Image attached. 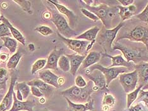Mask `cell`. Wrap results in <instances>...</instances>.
Returning a JSON list of instances; mask_svg holds the SVG:
<instances>
[{
	"label": "cell",
	"instance_id": "cell-52",
	"mask_svg": "<svg viewBox=\"0 0 148 111\" xmlns=\"http://www.w3.org/2000/svg\"><path fill=\"white\" fill-rule=\"evenodd\" d=\"M0 17H1V15H0ZM1 21H0V23H1Z\"/></svg>",
	"mask_w": 148,
	"mask_h": 111
},
{
	"label": "cell",
	"instance_id": "cell-30",
	"mask_svg": "<svg viewBox=\"0 0 148 111\" xmlns=\"http://www.w3.org/2000/svg\"><path fill=\"white\" fill-rule=\"evenodd\" d=\"M58 67L63 72L70 71V63L68 57L64 55L60 57L58 62Z\"/></svg>",
	"mask_w": 148,
	"mask_h": 111
},
{
	"label": "cell",
	"instance_id": "cell-17",
	"mask_svg": "<svg viewBox=\"0 0 148 111\" xmlns=\"http://www.w3.org/2000/svg\"><path fill=\"white\" fill-rule=\"evenodd\" d=\"M102 56L105 57H109L112 59V65L108 67H126L129 70H132L134 69V64L132 62H128L125 59L123 58L121 55L116 56H112L109 55L108 53H102Z\"/></svg>",
	"mask_w": 148,
	"mask_h": 111
},
{
	"label": "cell",
	"instance_id": "cell-13",
	"mask_svg": "<svg viewBox=\"0 0 148 111\" xmlns=\"http://www.w3.org/2000/svg\"><path fill=\"white\" fill-rule=\"evenodd\" d=\"M64 49L63 48H55L49 53L47 59V63L44 69L53 70L58 71V62L60 57L63 55Z\"/></svg>",
	"mask_w": 148,
	"mask_h": 111
},
{
	"label": "cell",
	"instance_id": "cell-34",
	"mask_svg": "<svg viewBox=\"0 0 148 111\" xmlns=\"http://www.w3.org/2000/svg\"><path fill=\"white\" fill-rule=\"evenodd\" d=\"M36 31L38 32L39 33L41 34L42 36H48L52 34L53 33V31L51 28H50L49 27L46 26H38L34 29Z\"/></svg>",
	"mask_w": 148,
	"mask_h": 111
},
{
	"label": "cell",
	"instance_id": "cell-48",
	"mask_svg": "<svg viewBox=\"0 0 148 111\" xmlns=\"http://www.w3.org/2000/svg\"><path fill=\"white\" fill-rule=\"evenodd\" d=\"M5 94L4 93H0V104H1L2 100L3 99V98H4L5 97Z\"/></svg>",
	"mask_w": 148,
	"mask_h": 111
},
{
	"label": "cell",
	"instance_id": "cell-38",
	"mask_svg": "<svg viewBox=\"0 0 148 111\" xmlns=\"http://www.w3.org/2000/svg\"><path fill=\"white\" fill-rule=\"evenodd\" d=\"M80 11H81L82 14L84 15L85 17H87L88 19H90L91 21H94V22H97L99 21V18L97 17L94 14V13L91 12L89 11L88 10H87L84 8H81V10H80Z\"/></svg>",
	"mask_w": 148,
	"mask_h": 111
},
{
	"label": "cell",
	"instance_id": "cell-15",
	"mask_svg": "<svg viewBox=\"0 0 148 111\" xmlns=\"http://www.w3.org/2000/svg\"><path fill=\"white\" fill-rule=\"evenodd\" d=\"M138 75V86L143 88L148 82V62H141L134 65Z\"/></svg>",
	"mask_w": 148,
	"mask_h": 111
},
{
	"label": "cell",
	"instance_id": "cell-10",
	"mask_svg": "<svg viewBox=\"0 0 148 111\" xmlns=\"http://www.w3.org/2000/svg\"><path fill=\"white\" fill-rule=\"evenodd\" d=\"M119 81L126 93H129L137 88L138 75L136 70L129 73H123L119 75Z\"/></svg>",
	"mask_w": 148,
	"mask_h": 111
},
{
	"label": "cell",
	"instance_id": "cell-37",
	"mask_svg": "<svg viewBox=\"0 0 148 111\" xmlns=\"http://www.w3.org/2000/svg\"><path fill=\"white\" fill-rule=\"evenodd\" d=\"M12 35L8 27L5 23H0V39L4 37H10Z\"/></svg>",
	"mask_w": 148,
	"mask_h": 111
},
{
	"label": "cell",
	"instance_id": "cell-18",
	"mask_svg": "<svg viewBox=\"0 0 148 111\" xmlns=\"http://www.w3.org/2000/svg\"><path fill=\"white\" fill-rule=\"evenodd\" d=\"M27 84L29 86H36L39 88L43 93L44 97H46V98H49L51 97L53 93V87L45 83L41 79H33L27 82Z\"/></svg>",
	"mask_w": 148,
	"mask_h": 111
},
{
	"label": "cell",
	"instance_id": "cell-24",
	"mask_svg": "<svg viewBox=\"0 0 148 111\" xmlns=\"http://www.w3.org/2000/svg\"><path fill=\"white\" fill-rule=\"evenodd\" d=\"M100 28L97 26L93 27V28L87 30L84 32L80 34L75 37V39L80 40L85 39V41L90 42L93 41V40H96V37L100 31Z\"/></svg>",
	"mask_w": 148,
	"mask_h": 111
},
{
	"label": "cell",
	"instance_id": "cell-6",
	"mask_svg": "<svg viewBox=\"0 0 148 111\" xmlns=\"http://www.w3.org/2000/svg\"><path fill=\"white\" fill-rule=\"evenodd\" d=\"M123 25L124 23L122 22L113 29H107L103 27L100 30L96 37V41H97V43L102 47L105 53L113 52L112 45L116 38L118 33Z\"/></svg>",
	"mask_w": 148,
	"mask_h": 111
},
{
	"label": "cell",
	"instance_id": "cell-4",
	"mask_svg": "<svg viewBox=\"0 0 148 111\" xmlns=\"http://www.w3.org/2000/svg\"><path fill=\"white\" fill-rule=\"evenodd\" d=\"M82 5L84 8L92 12L101 21L104 28L107 29H113L112 21L116 17L117 15H119V10L117 6L111 7L103 3H101L97 6H89L85 5L83 3Z\"/></svg>",
	"mask_w": 148,
	"mask_h": 111
},
{
	"label": "cell",
	"instance_id": "cell-41",
	"mask_svg": "<svg viewBox=\"0 0 148 111\" xmlns=\"http://www.w3.org/2000/svg\"><path fill=\"white\" fill-rule=\"evenodd\" d=\"M30 88H31V92L34 96L38 97V98H42V97H44L43 93L40 91L39 88H37V87L30 86Z\"/></svg>",
	"mask_w": 148,
	"mask_h": 111
},
{
	"label": "cell",
	"instance_id": "cell-20",
	"mask_svg": "<svg viewBox=\"0 0 148 111\" xmlns=\"http://www.w3.org/2000/svg\"><path fill=\"white\" fill-rule=\"evenodd\" d=\"M68 103V111H88L94 109V100L92 99L86 103H75L65 98Z\"/></svg>",
	"mask_w": 148,
	"mask_h": 111
},
{
	"label": "cell",
	"instance_id": "cell-23",
	"mask_svg": "<svg viewBox=\"0 0 148 111\" xmlns=\"http://www.w3.org/2000/svg\"><path fill=\"white\" fill-rule=\"evenodd\" d=\"M119 8V15L122 21L129 20L135 14L137 11V7L135 5H131L128 6H117Z\"/></svg>",
	"mask_w": 148,
	"mask_h": 111
},
{
	"label": "cell",
	"instance_id": "cell-32",
	"mask_svg": "<svg viewBox=\"0 0 148 111\" xmlns=\"http://www.w3.org/2000/svg\"><path fill=\"white\" fill-rule=\"evenodd\" d=\"M47 63V59H41L37 60L36 61L33 63L31 68V74H35L40 70H42L45 68Z\"/></svg>",
	"mask_w": 148,
	"mask_h": 111
},
{
	"label": "cell",
	"instance_id": "cell-19",
	"mask_svg": "<svg viewBox=\"0 0 148 111\" xmlns=\"http://www.w3.org/2000/svg\"><path fill=\"white\" fill-rule=\"evenodd\" d=\"M70 60V72L72 76H75L77 70L81 66L82 63L86 56L80 55L79 54H66L65 55Z\"/></svg>",
	"mask_w": 148,
	"mask_h": 111
},
{
	"label": "cell",
	"instance_id": "cell-5",
	"mask_svg": "<svg viewBox=\"0 0 148 111\" xmlns=\"http://www.w3.org/2000/svg\"><path fill=\"white\" fill-rule=\"evenodd\" d=\"M46 2L48 3V9L51 13V18L50 21L55 25L58 30L57 32L65 38L70 39L74 36L77 37L78 36V32L70 28L65 17L58 12L55 6L49 3V1H47Z\"/></svg>",
	"mask_w": 148,
	"mask_h": 111
},
{
	"label": "cell",
	"instance_id": "cell-44",
	"mask_svg": "<svg viewBox=\"0 0 148 111\" xmlns=\"http://www.w3.org/2000/svg\"><path fill=\"white\" fill-rule=\"evenodd\" d=\"M43 17V19H45V20H50L51 18V13L49 11L48 12H46L44 14L42 15Z\"/></svg>",
	"mask_w": 148,
	"mask_h": 111
},
{
	"label": "cell",
	"instance_id": "cell-27",
	"mask_svg": "<svg viewBox=\"0 0 148 111\" xmlns=\"http://www.w3.org/2000/svg\"><path fill=\"white\" fill-rule=\"evenodd\" d=\"M0 40L3 42V46L7 48L11 53H14L16 51L18 43L15 39L12 38L11 37H4L0 39Z\"/></svg>",
	"mask_w": 148,
	"mask_h": 111
},
{
	"label": "cell",
	"instance_id": "cell-43",
	"mask_svg": "<svg viewBox=\"0 0 148 111\" xmlns=\"http://www.w3.org/2000/svg\"><path fill=\"white\" fill-rule=\"evenodd\" d=\"M118 2L120 3L122 6H128L133 5L134 0H119Z\"/></svg>",
	"mask_w": 148,
	"mask_h": 111
},
{
	"label": "cell",
	"instance_id": "cell-25",
	"mask_svg": "<svg viewBox=\"0 0 148 111\" xmlns=\"http://www.w3.org/2000/svg\"><path fill=\"white\" fill-rule=\"evenodd\" d=\"M5 63H0V92H6L7 88V81L10 79V72L4 65Z\"/></svg>",
	"mask_w": 148,
	"mask_h": 111
},
{
	"label": "cell",
	"instance_id": "cell-45",
	"mask_svg": "<svg viewBox=\"0 0 148 111\" xmlns=\"http://www.w3.org/2000/svg\"><path fill=\"white\" fill-rule=\"evenodd\" d=\"M96 40H93V41L89 42V45H87V52H88L89 51V50L92 48V46H93L94 44H95V43H96Z\"/></svg>",
	"mask_w": 148,
	"mask_h": 111
},
{
	"label": "cell",
	"instance_id": "cell-11",
	"mask_svg": "<svg viewBox=\"0 0 148 111\" xmlns=\"http://www.w3.org/2000/svg\"><path fill=\"white\" fill-rule=\"evenodd\" d=\"M86 76L90 81L94 83V85L97 87L98 90H105L106 92H109L106 85V81L105 76L99 70H94L92 72L86 74Z\"/></svg>",
	"mask_w": 148,
	"mask_h": 111
},
{
	"label": "cell",
	"instance_id": "cell-36",
	"mask_svg": "<svg viewBox=\"0 0 148 111\" xmlns=\"http://www.w3.org/2000/svg\"><path fill=\"white\" fill-rule=\"evenodd\" d=\"M136 100L137 101V103H140L142 102H144L147 108H148V90L144 91L141 89Z\"/></svg>",
	"mask_w": 148,
	"mask_h": 111
},
{
	"label": "cell",
	"instance_id": "cell-40",
	"mask_svg": "<svg viewBox=\"0 0 148 111\" xmlns=\"http://www.w3.org/2000/svg\"><path fill=\"white\" fill-rule=\"evenodd\" d=\"M129 111H147L146 107L143 105L141 103H137L136 105L131 106L129 108Z\"/></svg>",
	"mask_w": 148,
	"mask_h": 111
},
{
	"label": "cell",
	"instance_id": "cell-8",
	"mask_svg": "<svg viewBox=\"0 0 148 111\" xmlns=\"http://www.w3.org/2000/svg\"><path fill=\"white\" fill-rule=\"evenodd\" d=\"M57 34H58L59 38L68 46L69 49L75 52L77 54L82 56H87V47L89 45V41H85V40L66 38L62 36L58 32H57Z\"/></svg>",
	"mask_w": 148,
	"mask_h": 111
},
{
	"label": "cell",
	"instance_id": "cell-51",
	"mask_svg": "<svg viewBox=\"0 0 148 111\" xmlns=\"http://www.w3.org/2000/svg\"><path fill=\"white\" fill-rule=\"evenodd\" d=\"M147 50H148V45L147 46Z\"/></svg>",
	"mask_w": 148,
	"mask_h": 111
},
{
	"label": "cell",
	"instance_id": "cell-9",
	"mask_svg": "<svg viewBox=\"0 0 148 111\" xmlns=\"http://www.w3.org/2000/svg\"><path fill=\"white\" fill-rule=\"evenodd\" d=\"M10 85L7 92L0 104V111H8L12 108L13 102V93L16 82L18 78V72L16 70H12L10 72Z\"/></svg>",
	"mask_w": 148,
	"mask_h": 111
},
{
	"label": "cell",
	"instance_id": "cell-50",
	"mask_svg": "<svg viewBox=\"0 0 148 111\" xmlns=\"http://www.w3.org/2000/svg\"><path fill=\"white\" fill-rule=\"evenodd\" d=\"M2 47H3V45L0 46V52H1V48H2Z\"/></svg>",
	"mask_w": 148,
	"mask_h": 111
},
{
	"label": "cell",
	"instance_id": "cell-28",
	"mask_svg": "<svg viewBox=\"0 0 148 111\" xmlns=\"http://www.w3.org/2000/svg\"><path fill=\"white\" fill-rule=\"evenodd\" d=\"M115 103V99L112 95L105 93L103 99V111H109Z\"/></svg>",
	"mask_w": 148,
	"mask_h": 111
},
{
	"label": "cell",
	"instance_id": "cell-16",
	"mask_svg": "<svg viewBox=\"0 0 148 111\" xmlns=\"http://www.w3.org/2000/svg\"><path fill=\"white\" fill-rule=\"evenodd\" d=\"M39 77L40 79L48 85L56 88H60L58 83L59 76L55 74L50 70L42 69L41 72H39Z\"/></svg>",
	"mask_w": 148,
	"mask_h": 111
},
{
	"label": "cell",
	"instance_id": "cell-42",
	"mask_svg": "<svg viewBox=\"0 0 148 111\" xmlns=\"http://www.w3.org/2000/svg\"><path fill=\"white\" fill-rule=\"evenodd\" d=\"M9 54L6 53H2L0 54V63H5L9 60Z\"/></svg>",
	"mask_w": 148,
	"mask_h": 111
},
{
	"label": "cell",
	"instance_id": "cell-35",
	"mask_svg": "<svg viewBox=\"0 0 148 111\" xmlns=\"http://www.w3.org/2000/svg\"><path fill=\"white\" fill-rule=\"evenodd\" d=\"M135 17L137 18L141 22H144L148 25V2L146 6L143 10L142 12L135 15Z\"/></svg>",
	"mask_w": 148,
	"mask_h": 111
},
{
	"label": "cell",
	"instance_id": "cell-2",
	"mask_svg": "<svg viewBox=\"0 0 148 111\" xmlns=\"http://www.w3.org/2000/svg\"><path fill=\"white\" fill-rule=\"evenodd\" d=\"M122 39H128L131 41L142 43L146 46L148 45V28L145 26L139 24L129 28L124 27L118 33L115 41Z\"/></svg>",
	"mask_w": 148,
	"mask_h": 111
},
{
	"label": "cell",
	"instance_id": "cell-39",
	"mask_svg": "<svg viewBox=\"0 0 148 111\" xmlns=\"http://www.w3.org/2000/svg\"><path fill=\"white\" fill-rule=\"evenodd\" d=\"M75 85L79 88H84L87 85L86 80L84 79L83 77L80 75H78L75 79Z\"/></svg>",
	"mask_w": 148,
	"mask_h": 111
},
{
	"label": "cell",
	"instance_id": "cell-22",
	"mask_svg": "<svg viewBox=\"0 0 148 111\" xmlns=\"http://www.w3.org/2000/svg\"><path fill=\"white\" fill-rule=\"evenodd\" d=\"M102 57V53L99 52L92 51L86 57L85 59L82 63V69H87L93 65L96 64L101 60Z\"/></svg>",
	"mask_w": 148,
	"mask_h": 111
},
{
	"label": "cell",
	"instance_id": "cell-3",
	"mask_svg": "<svg viewBox=\"0 0 148 111\" xmlns=\"http://www.w3.org/2000/svg\"><path fill=\"white\" fill-rule=\"evenodd\" d=\"M94 86V83L91 81H89L84 88H79L77 86H72L63 91L61 95L75 103H86L92 99L90 95L95 92Z\"/></svg>",
	"mask_w": 148,
	"mask_h": 111
},
{
	"label": "cell",
	"instance_id": "cell-21",
	"mask_svg": "<svg viewBox=\"0 0 148 111\" xmlns=\"http://www.w3.org/2000/svg\"><path fill=\"white\" fill-rule=\"evenodd\" d=\"M0 21H1V23H5V25H6L8 27L10 31L11 32L12 35L13 36V38H14L16 41L21 43V44L23 46L25 45V39L22 35V34L17 29L14 28V27L12 25V23L9 22V21L7 19L5 18L3 15H1V17H0Z\"/></svg>",
	"mask_w": 148,
	"mask_h": 111
},
{
	"label": "cell",
	"instance_id": "cell-12",
	"mask_svg": "<svg viewBox=\"0 0 148 111\" xmlns=\"http://www.w3.org/2000/svg\"><path fill=\"white\" fill-rule=\"evenodd\" d=\"M13 102L12 108L8 111H34L33 108L36 105L34 100H27L19 101L16 97L15 93H13Z\"/></svg>",
	"mask_w": 148,
	"mask_h": 111
},
{
	"label": "cell",
	"instance_id": "cell-7",
	"mask_svg": "<svg viewBox=\"0 0 148 111\" xmlns=\"http://www.w3.org/2000/svg\"><path fill=\"white\" fill-rule=\"evenodd\" d=\"M94 70H99L101 72L104 76H105L106 81V85L108 86L110 83L113 80L116 79L120 74L123 73H125L127 70H129L126 67H105L103 65L99 64V63H96L89 67V69L86 71V74L90 73Z\"/></svg>",
	"mask_w": 148,
	"mask_h": 111
},
{
	"label": "cell",
	"instance_id": "cell-1",
	"mask_svg": "<svg viewBox=\"0 0 148 111\" xmlns=\"http://www.w3.org/2000/svg\"><path fill=\"white\" fill-rule=\"evenodd\" d=\"M112 49L113 50H120L128 62H132L135 65L141 62H148L147 46L142 43L122 39L114 41Z\"/></svg>",
	"mask_w": 148,
	"mask_h": 111
},
{
	"label": "cell",
	"instance_id": "cell-47",
	"mask_svg": "<svg viewBox=\"0 0 148 111\" xmlns=\"http://www.w3.org/2000/svg\"><path fill=\"white\" fill-rule=\"evenodd\" d=\"M28 48L31 52H34L35 50V45L33 43H31L28 45Z\"/></svg>",
	"mask_w": 148,
	"mask_h": 111
},
{
	"label": "cell",
	"instance_id": "cell-26",
	"mask_svg": "<svg viewBox=\"0 0 148 111\" xmlns=\"http://www.w3.org/2000/svg\"><path fill=\"white\" fill-rule=\"evenodd\" d=\"M23 52L22 50H18L17 52L15 53L14 54L12 55L10 58L9 59L8 61L6 63V67L9 70H16L18 63L23 56Z\"/></svg>",
	"mask_w": 148,
	"mask_h": 111
},
{
	"label": "cell",
	"instance_id": "cell-49",
	"mask_svg": "<svg viewBox=\"0 0 148 111\" xmlns=\"http://www.w3.org/2000/svg\"><path fill=\"white\" fill-rule=\"evenodd\" d=\"M142 90H144V91L148 90V82L147 83V84H146V85L145 86L143 87V88H142Z\"/></svg>",
	"mask_w": 148,
	"mask_h": 111
},
{
	"label": "cell",
	"instance_id": "cell-29",
	"mask_svg": "<svg viewBox=\"0 0 148 111\" xmlns=\"http://www.w3.org/2000/svg\"><path fill=\"white\" fill-rule=\"evenodd\" d=\"M15 88L16 90H18L21 92L23 100L28 98L29 94L31 93V88L26 82L16 83Z\"/></svg>",
	"mask_w": 148,
	"mask_h": 111
},
{
	"label": "cell",
	"instance_id": "cell-31",
	"mask_svg": "<svg viewBox=\"0 0 148 111\" xmlns=\"http://www.w3.org/2000/svg\"><path fill=\"white\" fill-rule=\"evenodd\" d=\"M141 89H142V87L137 86V88L135 90L127 94V106L128 108H130L132 104L137 100L138 95H139V93Z\"/></svg>",
	"mask_w": 148,
	"mask_h": 111
},
{
	"label": "cell",
	"instance_id": "cell-46",
	"mask_svg": "<svg viewBox=\"0 0 148 111\" xmlns=\"http://www.w3.org/2000/svg\"><path fill=\"white\" fill-rule=\"evenodd\" d=\"M65 81V79H64V78H63V77H59L58 80V83L60 87L62 86V85H64Z\"/></svg>",
	"mask_w": 148,
	"mask_h": 111
},
{
	"label": "cell",
	"instance_id": "cell-14",
	"mask_svg": "<svg viewBox=\"0 0 148 111\" xmlns=\"http://www.w3.org/2000/svg\"><path fill=\"white\" fill-rule=\"evenodd\" d=\"M49 2L51 3V4L55 6L59 13H61L63 15H65L66 17L69 20V24L70 26V28L72 29V28L75 27L77 22V17L75 13L69 8H67L66 6L62 4H60V3H58V1H49Z\"/></svg>",
	"mask_w": 148,
	"mask_h": 111
},
{
	"label": "cell",
	"instance_id": "cell-33",
	"mask_svg": "<svg viewBox=\"0 0 148 111\" xmlns=\"http://www.w3.org/2000/svg\"><path fill=\"white\" fill-rule=\"evenodd\" d=\"M14 3H17V4L21 6L23 11H25L29 15L32 14V10L31 8V2L27 0H16V1H13Z\"/></svg>",
	"mask_w": 148,
	"mask_h": 111
}]
</instances>
